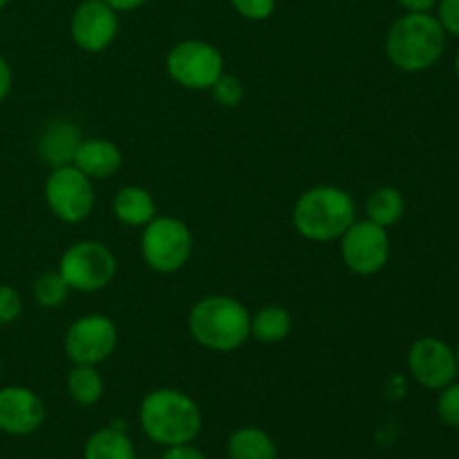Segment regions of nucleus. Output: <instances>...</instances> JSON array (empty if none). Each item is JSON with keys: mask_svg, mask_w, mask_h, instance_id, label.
Listing matches in <instances>:
<instances>
[{"mask_svg": "<svg viewBox=\"0 0 459 459\" xmlns=\"http://www.w3.org/2000/svg\"><path fill=\"white\" fill-rule=\"evenodd\" d=\"M83 459H137V451L124 430L108 426L90 435L83 448Z\"/></svg>", "mask_w": 459, "mask_h": 459, "instance_id": "6ab92c4d", "label": "nucleus"}, {"mask_svg": "<svg viewBox=\"0 0 459 459\" xmlns=\"http://www.w3.org/2000/svg\"><path fill=\"white\" fill-rule=\"evenodd\" d=\"M188 334L211 352H236L251 339V312L238 299L211 294L188 312Z\"/></svg>", "mask_w": 459, "mask_h": 459, "instance_id": "f257e3e1", "label": "nucleus"}, {"mask_svg": "<svg viewBox=\"0 0 459 459\" xmlns=\"http://www.w3.org/2000/svg\"><path fill=\"white\" fill-rule=\"evenodd\" d=\"M437 21L442 22L446 34L459 36V0H439Z\"/></svg>", "mask_w": 459, "mask_h": 459, "instance_id": "bb28decb", "label": "nucleus"}, {"mask_svg": "<svg viewBox=\"0 0 459 459\" xmlns=\"http://www.w3.org/2000/svg\"><path fill=\"white\" fill-rule=\"evenodd\" d=\"M406 213L403 193L394 186H379L366 202V215L379 227L390 229Z\"/></svg>", "mask_w": 459, "mask_h": 459, "instance_id": "412c9836", "label": "nucleus"}, {"mask_svg": "<svg viewBox=\"0 0 459 459\" xmlns=\"http://www.w3.org/2000/svg\"><path fill=\"white\" fill-rule=\"evenodd\" d=\"M408 370L426 390H442L457 379L455 350L437 336H421L408 350Z\"/></svg>", "mask_w": 459, "mask_h": 459, "instance_id": "9b49d317", "label": "nucleus"}, {"mask_svg": "<svg viewBox=\"0 0 459 459\" xmlns=\"http://www.w3.org/2000/svg\"><path fill=\"white\" fill-rule=\"evenodd\" d=\"M399 7L406 9L408 13H426L439 3V0H397Z\"/></svg>", "mask_w": 459, "mask_h": 459, "instance_id": "c756f323", "label": "nucleus"}, {"mask_svg": "<svg viewBox=\"0 0 459 459\" xmlns=\"http://www.w3.org/2000/svg\"><path fill=\"white\" fill-rule=\"evenodd\" d=\"M70 34L76 48L99 54L115 43L119 34V12L106 0H83L76 4L70 18Z\"/></svg>", "mask_w": 459, "mask_h": 459, "instance_id": "f8f14e48", "label": "nucleus"}, {"mask_svg": "<svg viewBox=\"0 0 459 459\" xmlns=\"http://www.w3.org/2000/svg\"><path fill=\"white\" fill-rule=\"evenodd\" d=\"M455 357H457V370H459V345H457V350H455Z\"/></svg>", "mask_w": 459, "mask_h": 459, "instance_id": "72a5a7b5", "label": "nucleus"}, {"mask_svg": "<svg viewBox=\"0 0 459 459\" xmlns=\"http://www.w3.org/2000/svg\"><path fill=\"white\" fill-rule=\"evenodd\" d=\"M437 415L451 429H459V381H453L439 390Z\"/></svg>", "mask_w": 459, "mask_h": 459, "instance_id": "b1692460", "label": "nucleus"}, {"mask_svg": "<svg viewBox=\"0 0 459 459\" xmlns=\"http://www.w3.org/2000/svg\"><path fill=\"white\" fill-rule=\"evenodd\" d=\"M70 287L63 281V276L56 272H45L40 273L34 281V287H31V294H34V300L40 305V307H61L67 300V294H70Z\"/></svg>", "mask_w": 459, "mask_h": 459, "instance_id": "4be33fe9", "label": "nucleus"}, {"mask_svg": "<svg viewBox=\"0 0 459 459\" xmlns=\"http://www.w3.org/2000/svg\"><path fill=\"white\" fill-rule=\"evenodd\" d=\"M124 164V152L110 139L92 137L83 139L74 152L72 166L88 175L90 179H110L115 178Z\"/></svg>", "mask_w": 459, "mask_h": 459, "instance_id": "4468645a", "label": "nucleus"}, {"mask_svg": "<svg viewBox=\"0 0 459 459\" xmlns=\"http://www.w3.org/2000/svg\"><path fill=\"white\" fill-rule=\"evenodd\" d=\"M166 72L184 90H211L224 72V56L213 43L200 39L179 40L166 54Z\"/></svg>", "mask_w": 459, "mask_h": 459, "instance_id": "0eeeda50", "label": "nucleus"}, {"mask_svg": "<svg viewBox=\"0 0 459 459\" xmlns=\"http://www.w3.org/2000/svg\"><path fill=\"white\" fill-rule=\"evenodd\" d=\"M291 314L282 305H267L251 314V339L263 345L282 343L291 334Z\"/></svg>", "mask_w": 459, "mask_h": 459, "instance_id": "a211bd4d", "label": "nucleus"}, {"mask_svg": "<svg viewBox=\"0 0 459 459\" xmlns=\"http://www.w3.org/2000/svg\"><path fill=\"white\" fill-rule=\"evenodd\" d=\"M112 213L126 227L143 229L157 215V202L148 188L130 184L117 191L112 200Z\"/></svg>", "mask_w": 459, "mask_h": 459, "instance_id": "dca6fc26", "label": "nucleus"}, {"mask_svg": "<svg viewBox=\"0 0 459 459\" xmlns=\"http://www.w3.org/2000/svg\"><path fill=\"white\" fill-rule=\"evenodd\" d=\"M112 9H117L119 13L134 12V9H142L148 0H106Z\"/></svg>", "mask_w": 459, "mask_h": 459, "instance_id": "7c9ffc66", "label": "nucleus"}, {"mask_svg": "<svg viewBox=\"0 0 459 459\" xmlns=\"http://www.w3.org/2000/svg\"><path fill=\"white\" fill-rule=\"evenodd\" d=\"M233 9L240 13L247 21H267L273 12H276L278 0H231Z\"/></svg>", "mask_w": 459, "mask_h": 459, "instance_id": "393cba45", "label": "nucleus"}, {"mask_svg": "<svg viewBox=\"0 0 459 459\" xmlns=\"http://www.w3.org/2000/svg\"><path fill=\"white\" fill-rule=\"evenodd\" d=\"M119 345L117 323L106 314H83L63 336V350L72 366H101Z\"/></svg>", "mask_w": 459, "mask_h": 459, "instance_id": "6e6552de", "label": "nucleus"}, {"mask_svg": "<svg viewBox=\"0 0 459 459\" xmlns=\"http://www.w3.org/2000/svg\"><path fill=\"white\" fill-rule=\"evenodd\" d=\"M58 273L72 291L94 294L115 281L117 258L110 247L97 240H81L67 247L58 260Z\"/></svg>", "mask_w": 459, "mask_h": 459, "instance_id": "423d86ee", "label": "nucleus"}, {"mask_svg": "<svg viewBox=\"0 0 459 459\" xmlns=\"http://www.w3.org/2000/svg\"><path fill=\"white\" fill-rule=\"evenodd\" d=\"M0 375H3V359H0Z\"/></svg>", "mask_w": 459, "mask_h": 459, "instance_id": "f704fd0d", "label": "nucleus"}, {"mask_svg": "<svg viewBox=\"0 0 459 459\" xmlns=\"http://www.w3.org/2000/svg\"><path fill=\"white\" fill-rule=\"evenodd\" d=\"M67 394L76 406L90 408L101 402L106 393V381L99 372V366H72L65 379Z\"/></svg>", "mask_w": 459, "mask_h": 459, "instance_id": "aec40b11", "label": "nucleus"}, {"mask_svg": "<svg viewBox=\"0 0 459 459\" xmlns=\"http://www.w3.org/2000/svg\"><path fill=\"white\" fill-rule=\"evenodd\" d=\"M357 220V204L345 188L318 184L300 193L291 209V224L309 242H334Z\"/></svg>", "mask_w": 459, "mask_h": 459, "instance_id": "7ed1b4c3", "label": "nucleus"}, {"mask_svg": "<svg viewBox=\"0 0 459 459\" xmlns=\"http://www.w3.org/2000/svg\"><path fill=\"white\" fill-rule=\"evenodd\" d=\"M143 263L157 273H178L193 255V233L184 220L155 215L142 231Z\"/></svg>", "mask_w": 459, "mask_h": 459, "instance_id": "39448f33", "label": "nucleus"}, {"mask_svg": "<svg viewBox=\"0 0 459 459\" xmlns=\"http://www.w3.org/2000/svg\"><path fill=\"white\" fill-rule=\"evenodd\" d=\"M83 142L79 126L67 119H56L43 130L39 139V155L49 169L70 166L79 143Z\"/></svg>", "mask_w": 459, "mask_h": 459, "instance_id": "2eb2a0df", "label": "nucleus"}, {"mask_svg": "<svg viewBox=\"0 0 459 459\" xmlns=\"http://www.w3.org/2000/svg\"><path fill=\"white\" fill-rule=\"evenodd\" d=\"M455 74H457V79H459V52H457V56H455Z\"/></svg>", "mask_w": 459, "mask_h": 459, "instance_id": "2f4dec72", "label": "nucleus"}, {"mask_svg": "<svg viewBox=\"0 0 459 459\" xmlns=\"http://www.w3.org/2000/svg\"><path fill=\"white\" fill-rule=\"evenodd\" d=\"M48 417L43 399L25 385H7L0 390V430L13 437L36 433Z\"/></svg>", "mask_w": 459, "mask_h": 459, "instance_id": "ddd939ff", "label": "nucleus"}, {"mask_svg": "<svg viewBox=\"0 0 459 459\" xmlns=\"http://www.w3.org/2000/svg\"><path fill=\"white\" fill-rule=\"evenodd\" d=\"M22 312V299L12 285L0 282V325H9Z\"/></svg>", "mask_w": 459, "mask_h": 459, "instance_id": "a878e982", "label": "nucleus"}, {"mask_svg": "<svg viewBox=\"0 0 459 459\" xmlns=\"http://www.w3.org/2000/svg\"><path fill=\"white\" fill-rule=\"evenodd\" d=\"M45 202L54 218L65 224H81L94 211V186L76 166L52 169L45 179Z\"/></svg>", "mask_w": 459, "mask_h": 459, "instance_id": "1a4fd4ad", "label": "nucleus"}, {"mask_svg": "<svg viewBox=\"0 0 459 459\" xmlns=\"http://www.w3.org/2000/svg\"><path fill=\"white\" fill-rule=\"evenodd\" d=\"M12 83H13L12 67H9V63L0 56V103L7 99L9 90H12Z\"/></svg>", "mask_w": 459, "mask_h": 459, "instance_id": "c85d7f7f", "label": "nucleus"}, {"mask_svg": "<svg viewBox=\"0 0 459 459\" xmlns=\"http://www.w3.org/2000/svg\"><path fill=\"white\" fill-rule=\"evenodd\" d=\"M339 240L343 264L357 276H377L390 263L393 245L388 229L372 220H354Z\"/></svg>", "mask_w": 459, "mask_h": 459, "instance_id": "9d476101", "label": "nucleus"}, {"mask_svg": "<svg viewBox=\"0 0 459 459\" xmlns=\"http://www.w3.org/2000/svg\"><path fill=\"white\" fill-rule=\"evenodd\" d=\"M139 424L143 435L160 446L191 444L202 430V411L191 394L178 388H155L142 399Z\"/></svg>", "mask_w": 459, "mask_h": 459, "instance_id": "f03ea898", "label": "nucleus"}, {"mask_svg": "<svg viewBox=\"0 0 459 459\" xmlns=\"http://www.w3.org/2000/svg\"><path fill=\"white\" fill-rule=\"evenodd\" d=\"M7 4H9V0H0V12H3V9L7 7Z\"/></svg>", "mask_w": 459, "mask_h": 459, "instance_id": "473e14b6", "label": "nucleus"}, {"mask_svg": "<svg viewBox=\"0 0 459 459\" xmlns=\"http://www.w3.org/2000/svg\"><path fill=\"white\" fill-rule=\"evenodd\" d=\"M229 459H278V446L272 435L258 426H242L227 439Z\"/></svg>", "mask_w": 459, "mask_h": 459, "instance_id": "f3484780", "label": "nucleus"}, {"mask_svg": "<svg viewBox=\"0 0 459 459\" xmlns=\"http://www.w3.org/2000/svg\"><path fill=\"white\" fill-rule=\"evenodd\" d=\"M161 459H206V455L200 448L193 446V444H179V446L166 448Z\"/></svg>", "mask_w": 459, "mask_h": 459, "instance_id": "cd10ccee", "label": "nucleus"}, {"mask_svg": "<svg viewBox=\"0 0 459 459\" xmlns=\"http://www.w3.org/2000/svg\"><path fill=\"white\" fill-rule=\"evenodd\" d=\"M446 31L437 16L426 13H403L393 22L385 36V54L390 63L402 72H426L444 56Z\"/></svg>", "mask_w": 459, "mask_h": 459, "instance_id": "20e7f679", "label": "nucleus"}, {"mask_svg": "<svg viewBox=\"0 0 459 459\" xmlns=\"http://www.w3.org/2000/svg\"><path fill=\"white\" fill-rule=\"evenodd\" d=\"M211 94H213L215 103L222 108H238L247 97L245 81L236 74H227L222 72L220 79L211 85Z\"/></svg>", "mask_w": 459, "mask_h": 459, "instance_id": "5701e85b", "label": "nucleus"}]
</instances>
